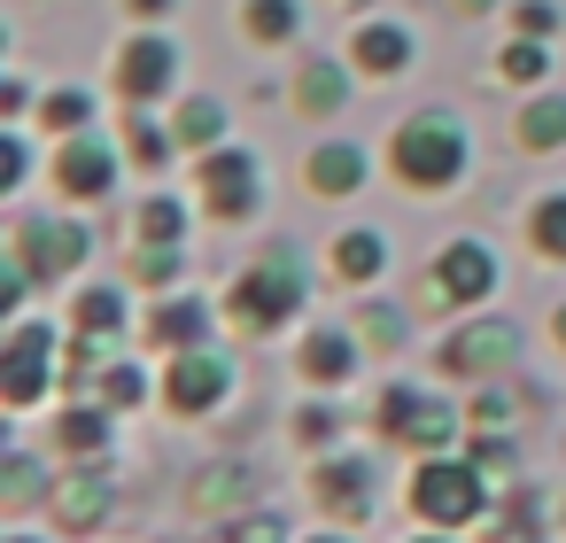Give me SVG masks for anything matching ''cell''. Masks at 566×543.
Masks as SVG:
<instances>
[{
	"instance_id": "1",
	"label": "cell",
	"mask_w": 566,
	"mask_h": 543,
	"mask_svg": "<svg viewBox=\"0 0 566 543\" xmlns=\"http://www.w3.org/2000/svg\"><path fill=\"white\" fill-rule=\"evenodd\" d=\"M388 171L411 187V195H442L465 179V133L450 109H411L388 140Z\"/></svg>"
},
{
	"instance_id": "2",
	"label": "cell",
	"mask_w": 566,
	"mask_h": 543,
	"mask_svg": "<svg viewBox=\"0 0 566 543\" xmlns=\"http://www.w3.org/2000/svg\"><path fill=\"white\" fill-rule=\"evenodd\" d=\"M303 303H311V288H303V257H295V249H264V257L233 280L226 319H233L241 334H280Z\"/></svg>"
},
{
	"instance_id": "3",
	"label": "cell",
	"mask_w": 566,
	"mask_h": 543,
	"mask_svg": "<svg viewBox=\"0 0 566 543\" xmlns=\"http://www.w3.org/2000/svg\"><path fill=\"white\" fill-rule=\"evenodd\" d=\"M403 504H411L427 528H450V535H458V528L489 520L496 497H489V473H481L473 458H450V450H442V458H419V466H411Z\"/></svg>"
},
{
	"instance_id": "4",
	"label": "cell",
	"mask_w": 566,
	"mask_h": 543,
	"mask_svg": "<svg viewBox=\"0 0 566 543\" xmlns=\"http://www.w3.org/2000/svg\"><path fill=\"white\" fill-rule=\"evenodd\" d=\"M373 427L388 435V442H403V450H419V458H442L450 442H458V427H473L458 404H442L434 388H419V380H396V388H380V404H373Z\"/></svg>"
},
{
	"instance_id": "5",
	"label": "cell",
	"mask_w": 566,
	"mask_h": 543,
	"mask_svg": "<svg viewBox=\"0 0 566 543\" xmlns=\"http://www.w3.org/2000/svg\"><path fill=\"white\" fill-rule=\"evenodd\" d=\"M164 411L171 419H210L226 396H233V365L218 357V349H179L171 365H164Z\"/></svg>"
},
{
	"instance_id": "6",
	"label": "cell",
	"mask_w": 566,
	"mask_h": 543,
	"mask_svg": "<svg viewBox=\"0 0 566 543\" xmlns=\"http://www.w3.org/2000/svg\"><path fill=\"white\" fill-rule=\"evenodd\" d=\"M48 357H63V334L48 319H17L9 349H0V396H9V411H32L48 396Z\"/></svg>"
},
{
	"instance_id": "7",
	"label": "cell",
	"mask_w": 566,
	"mask_h": 543,
	"mask_svg": "<svg viewBox=\"0 0 566 543\" xmlns=\"http://www.w3.org/2000/svg\"><path fill=\"white\" fill-rule=\"evenodd\" d=\"M427 311H465V303H489L496 295V257L481 241H450L434 264H427Z\"/></svg>"
},
{
	"instance_id": "8",
	"label": "cell",
	"mask_w": 566,
	"mask_h": 543,
	"mask_svg": "<svg viewBox=\"0 0 566 543\" xmlns=\"http://www.w3.org/2000/svg\"><path fill=\"white\" fill-rule=\"evenodd\" d=\"M520 357V326L512 319H473V326H458L442 349H434V373H450V380H489V373H504Z\"/></svg>"
},
{
	"instance_id": "9",
	"label": "cell",
	"mask_w": 566,
	"mask_h": 543,
	"mask_svg": "<svg viewBox=\"0 0 566 543\" xmlns=\"http://www.w3.org/2000/svg\"><path fill=\"white\" fill-rule=\"evenodd\" d=\"M195 187H202V210L226 218V226H241V218L264 202V187H256V156H249V148H210V156L195 164Z\"/></svg>"
},
{
	"instance_id": "10",
	"label": "cell",
	"mask_w": 566,
	"mask_h": 543,
	"mask_svg": "<svg viewBox=\"0 0 566 543\" xmlns=\"http://www.w3.org/2000/svg\"><path fill=\"white\" fill-rule=\"evenodd\" d=\"M9 264H24L40 288H55L63 272L86 264V226H63V218H24L17 241H9Z\"/></svg>"
},
{
	"instance_id": "11",
	"label": "cell",
	"mask_w": 566,
	"mask_h": 543,
	"mask_svg": "<svg viewBox=\"0 0 566 543\" xmlns=\"http://www.w3.org/2000/svg\"><path fill=\"white\" fill-rule=\"evenodd\" d=\"M373 458L365 450H326L318 466H311V497L342 520V528H357V520H373Z\"/></svg>"
},
{
	"instance_id": "12",
	"label": "cell",
	"mask_w": 566,
	"mask_h": 543,
	"mask_svg": "<svg viewBox=\"0 0 566 543\" xmlns=\"http://www.w3.org/2000/svg\"><path fill=\"white\" fill-rule=\"evenodd\" d=\"M171 79H179V48L164 32H140L117 48V94L125 102H156V94H171Z\"/></svg>"
},
{
	"instance_id": "13",
	"label": "cell",
	"mask_w": 566,
	"mask_h": 543,
	"mask_svg": "<svg viewBox=\"0 0 566 543\" xmlns=\"http://www.w3.org/2000/svg\"><path fill=\"white\" fill-rule=\"evenodd\" d=\"M249 489H256V473H249L241 458H210V466L187 473V512H202V520H233V512H249Z\"/></svg>"
},
{
	"instance_id": "14",
	"label": "cell",
	"mask_w": 566,
	"mask_h": 543,
	"mask_svg": "<svg viewBox=\"0 0 566 543\" xmlns=\"http://www.w3.org/2000/svg\"><path fill=\"white\" fill-rule=\"evenodd\" d=\"M295 373H303V388H349V373H357V334H349V326H311V334L295 342Z\"/></svg>"
},
{
	"instance_id": "15",
	"label": "cell",
	"mask_w": 566,
	"mask_h": 543,
	"mask_svg": "<svg viewBox=\"0 0 566 543\" xmlns=\"http://www.w3.org/2000/svg\"><path fill=\"white\" fill-rule=\"evenodd\" d=\"M55 520H63V535H94L109 512H117V481L102 473V466H86V473H63V489H55V504H48Z\"/></svg>"
},
{
	"instance_id": "16",
	"label": "cell",
	"mask_w": 566,
	"mask_h": 543,
	"mask_svg": "<svg viewBox=\"0 0 566 543\" xmlns=\"http://www.w3.org/2000/svg\"><path fill=\"white\" fill-rule=\"evenodd\" d=\"M109 179H117V156H109V140H86V133H71V140L55 148V187H63V195H78V202H102V195H109Z\"/></svg>"
},
{
	"instance_id": "17",
	"label": "cell",
	"mask_w": 566,
	"mask_h": 543,
	"mask_svg": "<svg viewBox=\"0 0 566 543\" xmlns=\"http://www.w3.org/2000/svg\"><path fill=\"white\" fill-rule=\"evenodd\" d=\"M303 179H311V195H357L365 179H373V164H365V148L357 140H326V148H311L303 156Z\"/></svg>"
},
{
	"instance_id": "18",
	"label": "cell",
	"mask_w": 566,
	"mask_h": 543,
	"mask_svg": "<svg viewBox=\"0 0 566 543\" xmlns=\"http://www.w3.org/2000/svg\"><path fill=\"white\" fill-rule=\"evenodd\" d=\"M55 489H63V473H48V458L9 450V466H0V512H40V504H55Z\"/></svg>"
},
{
	"instance_id": "19",
	"label": "cell",
	"mask_w": 566,
	"mask_h": 543,
	"mask_svg": "<svg viewBox=\"0 0 566 543\" xmlns=\"http://www.w3.org/2000/svg\"><path fill=\"white\" fill-rule=\"evenodd\" d=\"M380 272H388V241H380L373 226L334 233V280H342V288H373Z\"/></svg>"
},
{
	"instance_id": "20",
	"label": "cell",
	"mask_w": 566,
	"mask_h": 543,
	"mask_svg": "<svg viewBox=\"0 0 566 543\" xmlns=\"http://www.w3.org/2000/svg\"><path fill=\"white\" fill-rule=\"evenodd\" d=\"M148 342H156V349H171V357H179V349H202V342H210V311H202L195 295L156 303V311H148Z\"/></svg>"
},
{
	"instance_id": "21",
	"label": "cell",
	"mask_w": 566,
	"mask_h": 543,
	"mask_svg": "<svg viewBox=\"0 0 566 543\" xmlns=\"http://www.w3.org/2000/svg\"><path fill=\"white\" fill-rule=\"evenodd\" d=\"M349 63H357L365 79H396V71L411 63V32H403V24H365V32L349 40Z\"/></svg>"
},
{
	"instance_id": "22",
	"label": "cell",
	"mask_w": 566,
	"mask_h": 543,
	"mask_svg": "<svg viewBox=\"0 0 566 543\" xmlns=\"http://www.w3.org/2000/svg\"><path fill=\"white\" fill-rule=\"evenodd\" d=\"M55 442H63V458L102 466V458H109V404H71L63 427H55Z\"/></svg>"
},
{
	"instance_id": "23",
	"label": "cell",
	"mask_w": 566,
	"mask_h": 543,
	"mask_svg": "<svg viewBox=\"0 0 566 543\" xmlns=\"http://www.w3.org/2000/svg\"><path fill=\"white\" fill-rule=\"evenodd\" d=\"M342 94H349V79H342L326 55H311V63L295 71V109H303V117H334V109H342Z\"/></svg>"
},
{
	"instance_id": "24",
	"label": "cell",
	"mask_w": 566,
	"mask_h": 543,
	"mask_svg": "<svg viewBox=\"0 0 566 543\" xmlns=\"http://www.w3.org/2000/svg\"><path fill=\"white\" fill-rule=\"evenodd\" d=\"M520 148H527V156L566 148V94H535V102L520 109Z\"/></svg>"
},
{
	"instance_id": "25",
	"label": "cell",
	"mask_w": 566,
	"mask_h": 543,
	"mask_svg": "<svg viewBox=\"0 0 566 543\" xmlns=\"http://www.w3.org/2000/svg\"><path fill=\"white\" fill-rule=\"evenodd\" d=\"M71 334L117 342V334H125V295H117V288H86V295L71 303Z\"/></svg>"
},
{
	"instance_id": "26",
	"label": "cell",
	"mask_w": 566,
	"mask_h": 543,
	"mask_svg": "<svg viewBox=\"0 0 566 543\" xmlns=\"http://www.w3.org/2000/svg\"><path fill=\"white\" fill-rule=\"evenodd\" d=\"M218 543H295V528H287L272 504H249V512L218 520Z\"/></svg>"
},
{
	"instance_id": "27",
	"label": "cell",
	"mask_w": 566,
	"mask_h": 543,
	"mask_svg": "<svg viewBox=\"0 0 566 543\" xmlns=\"http://www.w3.org/2000/svg\"><path fill=\"white\" fill-rule=\"evenodd\" d=\"M241 32L264 40V48L295 40V0H241Z\"/></svg>"
},
{
	"instance_id": "28",
	"label": "cell",
	"mask_w": 566,
	"mask_h": 543,
	"mask_svg": "<svg viewBox=\"0 0 566 543\" xmlns=\"http://www.w3.org/2000/svg\"><path fill=\"white\" fill-rule=\"evenodd\" d=\"M171 140H179V148H218V140H226V109H218V102H187V109L171 117Z\"/></svg>"
},
{
	"instance_id": "29",
	"label": "cell",
	"mask_w": 566,
	"mask_h": 543,
	"mask_svg": "<svg viewBox=\"0 0 566 543\" xmlns=\"http://www.w3.org/2000/svg\"><path fill=\"white\" fill-rule=\"evenodd\" d=\"M179 272H187V241H148V249L133 257V280H140V288H171Z\"/></svg>"
},
{
	"instance_id": "30",
	"label": "cell",
	"mask_w": 566,
	"mask_h": 543,
	"mask_svg": "<svg viewBox=\"0 0 566 543\" xmlns=\"http://www.w3.org/2000/svg\"><path fill=\"white\" fill-rule=\"evenodd\" d=\"M102 404H109V411H140V404H148V373L125 365V357L102 365Z\"/></svg>"
},
{
	"instance_id": "31",
	"label": "cell",
	"mask_w": 566,
	"mask_h": 543,
	"mask_svg": "<svg viewBox=\"0 0 566 543\" xmlns=\"http://www.w3.org/2000/svg\"><path fill=\"white\" fill-rule=\"evenodd\" d=\"M527 233H535V257H558L566 264V195H543L535 218H527Z\"/></svg>"
},
{
	"instance_id": "32",
	"label": "cell",
	"mask_w": 566,
	"mask_h": 543,
	"mask_svg": "<svg viewBox=\"0 0 566 543\" xmlns=\"http://www.w3.org/2000/svg\"><path fill=\"white\" fill-rule=\"evenodd\" d=\"M86 117H94V102H86L78 86H63V94L40 102V125H48V133H86Z\"/></svg>"
},
{
	"instance_id": "33",
	"label": "cell",
	"mask_w": 566,
	"mask_h": 543,
	"mask_svg": "<svg viewBox=\"0 0 566 543\" xmlns=\"http://www.w3.org/2000/svg\"><path fill=\"white\" fill-rule=\"evenodd\" d=\"M140 241H187V202H171V195L140 202Z\"/></svg>"
},
{
	"instance_id": "34",
	"label": "cell",
	"mask_w": 566,
	"mask_h": 543,
	"mask_svg": "<svg viewBox=\"0 0 566 543\" xmlns=\"http://www.w3.org/2000/svg\"><path fill=\"white\" fill-rule=\"evenodd\" d=\"M496 71H504V79H512V86H535V79H543V71H551V48H543V40H512V48H504V63H496Z\"/></svg>"
},
{
	"instance_id": "35",
	"label": "cell",
	"mask_w": 566,
	"mask_h": 543,
	"mask_svg": "<svg viewBox=\"0 0 566 543\" xmlns=\"http://www.w3.org/2000/svg\"><path fill=\"white\" fill-rule=\"evenodd\" d=\"M295 442H303V450H318V458H326V450H334V442H342V419H334V411H326V404H303V411H295Z\"/></svg>"
},
{
	"instance_id": "36",
	"label": "cell",
	"mask_w": 566,
	"mask_h": 543,
	"mask_svg": "<svg viewBox=\"0 0 566 543\" xmlns=\"http://www.w3.org/2000/svg\"><path fill=\"white\" fill-rule=\"evenodd\" d=\"M357 342H373V349H396V342H403V319H396L388 303H365V311H357Z\"/></svg>"
},
{
	"instance_id": "37",
	"label": "cell",
	"mask_w": 566,
	"mask_h": 543,
	"mask_svg": "<svg viewBox=\"0 0 566 543\" xmlns=\"http://www.w3.org/2000/svg\"><path fill=\"white\" fill-rule=\"evenodd\" d=\"M512 24H520V40H551L558 32V0H520Z\"/></svg>"
},
{
	"instance_id": "38",
	"label": "cell",
	"mask_w": 566,
	"mask_h": 543,
	"mask_svg": "<svg viewBox=\"0 0 566 543\" xmlns=\"http://www.w3.org/2000/svg\"><path fill=\"white\" fill-rule=\"evenodd\" d=\"M465 419H473V427H504V419H512V396H504V388H481V396L465 404Z\"/></svg>"
},
{
	"instance_id": "39",
	"label": "cell",
	"mask_w": 566,
	"mask_h": 543,
	"mask_svg": "<svg viewBox=\"0 0 566 543\" xmlns=\"http://www.w3.org/2000/svg\"><path fill=\"white\" fill-rule=\"evenodd\" d=\"M473 466L481 473H512V435H481L473 442Z\"/></svg>"
},
{
	"instance_id": "40",
	"label": "cell",
	"mask_w": 566,
	"mask_h": 543,
	"mask_svg": "<svg viewBox=\"0 0 566 543\" xmlns=\"http://www.w3.org/2000/svg\"><path fill=\"white\" fill-rule=\"evenodd\" d=\"M24 164H32L24 133H9V140H0V187H24Z\"/></svg>"
},
{
	"instance_id": "41",
	"label": "cell",
	"mask_w": 566,
	"mask_h": 543,
	"mask_svg": "<svg viewBox=\"0 0 566 543\" xmlns=\"http://www.w3.org/2000/svg\"><path fill=\"white\" fill-rule=\"evenodd\" d=\"M133 156H140V164H164V133H156V125H133Z\"/></svg>"
},
{
	"instance_id": "42",
	"label": "cell",
	"mask_w": 566,
	"mask_h": 543,
	"mask_svg": "<svg viewBox=\"0 0 566 543\" xmlns=\"http://www.w3.org/2000/svg\"><path fill=\"white\" fill-rule=\"evenodd\" d=\"M125 9H133V17H164V9H171V0H125Z\"/></svg>"
},
{
	"instance_id": "43",
	"label": "cell",
	"mask_w": 566,
	"mask_h": 543,
	"mask_svg": "<svg viewBox=\"0 0 566 543\" xmlns=\"http://www.w3.org/2000/svg\"><path fill=\"white\" fill-rule=\"evenodd\" d=\"M551 342H558V349H566V303H558V311H551Z\"/></svg>"
},
{
	"instance_id": "44",
	"label": "cell",
	"mask_w": 566,
	"mask_h": 543,
	"mask_svg": "<svg viewBox=\"0 0 566 543\" xmlns=\"http://www.w3.org/2000/svg\"><path fill=\"white\" fill-rule=\"evenodd\" d=\"M303 543H349V535H342V528H326V535H303Z\"/></svg>"
},
{
	"instance_id": "45",
	"label": "cell",
	"mask_w": 566,
	"mask_h": 543,
	"mask_svg": "<svg viewBox=\"0 0 566 543\" xmlns=\"http://www.w3.org/2000/svg\"><path fill=\"white\" fill-rule=\"evenodd\" d=\"M411 543H450V528H427V535H411Z\"/></svg>"
},
{
	"instance_id": "46",
	"label": "cell",
	"mask_w": 566,
	"mask_h": 543,
	"mask_svg": "<svg viewBox=\"0 0 566 543\" xmlns=\"http://www.w3.org/2000/svg\"><path fill=\"white\" fill-rule=\"evenodd\" d=\"M458 9H465V17H481V9H489V0H458Z\"/></svg>"
},
{
	"instance_id": "47",
	"label": "cell",
	"mask_w": 566,
	"mask_h": 543,
	"mask_svg": "<svg viewBox=\"0 0 566 543\" xmlns=\"http://www.w3.org/2000/svg\"><path fill=\"white\" fill-rule=\"evenodd\" d=\"M9 543H40V535H9Z\"/></svg>"
}]
</instances>
